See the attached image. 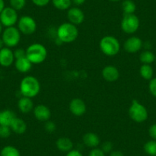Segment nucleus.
<instances>
[{"mask_svg":"<svg viewBox=\"0 0 156 156\" xmlns=\"http://www.w3.org/2000/svg\"><path fill=\"white\" fill-rule=\"evenodd\" d=\"M19 90L22 97L34 98L38 95L41 90V84L37 78L31 75L25 76L19 86Z\"/></svg>","mask_w":156,"mask_h":156,"instance_id":"f257e3e1","label":"nucleus"},{"mask_svg":"<svg viewBox=\"0 0 156 156\" xmlns=\"http://www.w3.org/2000/svg\"><path fill=\"white\" fill-rule=\"evenodd\" d=\"M79 35V31L76 25L70 22H64L57 28V37L62 43L70 44L76 41Z\"/></svg>","mask_w":156,"mask_h":156,"instance_id":"f03ea898","label":"nucleus"},{"mask_svg":"<svg viewBox=\"0 0 156 156\" xmlns=\"http://www.w3.org/2000/svg\"><path fill=\"white\" fill-rule=\"evenodd\" d=\"M26 57L32 64H40L44 62L48 57L45 46L40 43H34L27 48Z\"/></svg>","mask_w":156,"mask_h":156,"instance_id":"7ed1b4c3","label":"nucleus"},{"mask_svg":"<svg viewBox=\"0 0 156 156\" xmlns=\"http://www.w3.org/2000/svg\"><path fill=\"white\" fill-rule=\"evenodd\" d=\"M99 45L103 54L108 57L115 56L120 51L119 41L112 35H106L102 37Z\"/></svg>","mask_w":156,"mask_h":156,"instance_id":"20e7f679","label":"nucleus"},{"mask_svg":"<svg viewBox=\"0 0 156 156\" xmlns=\"http://www.w3.org/2000/svg\"><path fill=\"white\" fill-rule=\"evenodd\" d=\"M128 112L130 119L137 123H142L148 119V113L147 109L137 100L132 101Z\"/></svg>","mask_w":156,"mask_h":156,"instance_id":"39448f33","label":"nucleus"},{"mask_svg":"<svg viewBox=\"0 0 156 156\" xmlns=\"http://www.w3.org/2000/svg\"><path fill=\"white\" fill-rule=\"evenodd\" d=\"M2 39L7 48L16 47L21 41V32L16 27H8L2 33Z\"/></svg>","mask_w":156,"mask_h":156,"instance_id":"423d86ee","label":"nucleus"},{"mask_svg":"<svg viewBox=\"0 0 156 156\" xmlns=\"http://www.w3.org/2000/svg\"><path fill=\"white\" fill-rule=\"evenodd\" d=\"M140 25V21L135 14L124 15L121 22V28L126 34H132L138 31Z\"/></svg>","mask_w":156,"mask_h":156,"instance_id":"0eeeda50","label":"nucleus"},{"mask_svg":"<svg viewBox=\"0 0 156 156\" xmlns=\"http://www.w3.org/2000/svg\"><path fill=\"white\" fill-rule=\"evenodd\" d=\"M18 28L21 34L25 35H31L35 32L37 29V23L31 16H23L19 19Z\"/></svg>","mask_w":156,"mask_h":156,"instance_id":"6e6552de","label":"nucleus"},{"mask_svg":"<svg viewBox=\"0 0 156 156\" xmlns=\"http://www.w3.org/2000/svg\"><path fill=\"white\" fill-rule=\"evenodd\" d=\"M19 21V16L16 10L12 7H5L0 13V22L5 28L15 26Z\"/></svg>","mask_w":156,"mask_h":156,"instance_id":"1a4fd4ad","label":"nucleus"},{"mask_svg":"<svg viewBox=\"0 0 156 156\" xmlns=\"http://www.w3.org/2000/svg\"><path fill=\"white\" fill-rule=\"evenodd\" d=\"M67 19H68L69 22L72 23L73 25H80L84 22L85 15L83 12L80 9V8L76 7H70L67 10Z\"/></svg>","mask_w":156,"mask_h":156,"instance_id":"9d476101","label":"nucleus"},{"mask_svg":"<svg viewBox=\"0 0 156 156\" xmlns=\"http://www.w3.org/2000/svg\"><path fill=\"white\" fill-rule=\"evenodd\" d=\"M142 39L136 36H132L128 37L123 44V48L129 54H134L139 51L142 48Z\"/></svg>","mask_w":156,"mask_h":156,"instance_id":"9b49d317","label":"nucleus"},{"mask_svg":"<svg viewBox=\"0 0 156 156\" xmlns=\"http://www.w3.org/2000/svg\"><path fill=\"white\" fill-rule=\"evenodd\" d=\"M69 109L75 116H82L87 112V105L80 98H73L69 103Z\"/></svg>","mask_w":156,"mask_h":156,"instance_id":"f8f14e48","label":"nucleus"},{"mask_svg":"<svg viewBox=\"0 0 156 156\" xmlns=\"http://www.w3.org/2000/svg\"><path fill=\"white\" fill-rule=\"evenodd\" d=\"M34 116L39 122H45L50 120L51 116V112L48 106L44 104H39L36 106L33 109Z\"/></svg>","mask_w":156,"mask_h":156,"instance_id":"ddd939ff","label":"nucleus"},{"mask_svg":"<svg viewBox=\"0 0 156 156\" xmlns=\"http://www.w3.org/2000/svg\"><path fill=\"white\" fill-rule=\"evenodd\" d=\"M14 52L11 48L4 47L0 50V65L3 67H9L15 62Z\"/></svg>","mask_w":156,"mask_h":156,"instance_id":"4468645a","label":"nucleus"},{"mask_svg":"<svg viewBox=\"0 0 156 156\" xmlns=\"http://www.w3.org/2000/svg\"><path fill=\"white\" fill-rule=\"evenodd\" d=\"M103 79L108 82H115L119 78L120 73L116 67L113 65H107L103 67L102 70Z\"/></svg>","mask_w":156,"mask_h":156,"instance_id":"2eb2a0df","label":"nucleus"},{"mask_svg":"<svg viewBox=\"0 0 156 156\" xmlns=\"http://www.w3.org/2000/svg\"><path fill=\"white\" fill-rule=\"evenodd\" d=\"M83 142L88 148H97L100 144V139L96 133H87L83 136Z\"/></svg>","mask_w":156,"mask_h":156,"instance_id":"dca6fc26","label":"nucleus"},{"mask_svg":"<svg viewBox=\"0 0 156 156\" xmlns=\"http://www.w3.org/2000/svg\"><path fill=\"white\" fill-rule=\"evenodd\" d=\"M15 67L19 72L22 73H25L31 70L32 67V64L31 61L27 58V57L19 58L15 60Z\"/></svg>","mask_w":156,"mask_h":156,"instance_id":"f3484780","label":"nucleus"},{"mask_svg":"<svg viewBox=\"0 0 156 156\" xmlns=\"http://www.w3.org/2000/svg\"><path fill=\"white\" fill-rule=\"evenodd\" d=\"M18 107L22 113H28L34 109L32 99L26 97H22L18 102Z\"/></svg>","mask_w":156,"mask_h":156,"instance_id":"a211bd4d","label":"nucleus"},{"mask_svg":"<svg viewBox=\"0 0 156 156\" xmlns=\"http://www.w3.org/2000/svg\"><path fill=\"white\" fill-rule=\"evenodd\" d=\"M16 117L15 112L10 109L0 111V126H10Z\"/></svg>","mask_w":156,"mask_h":156,"instance_id":"6ab92c4d","label":"nucleus"},{"mask_svg":"<svg viewBox=\"0 0 156 156\" xmlns=\"http://www.w3.org/2000/svg\"><path fill=\"white\" fill-rule=\"evenodd\" d=\"M10 128H11L12 131L16 134L22 135L26 132L27 124L24 119L16 117L10 126Z\"/></svg>","mask_w":156,"mask_h":156,"instance_id":"aec40b11","label":"nucleus"},{"mask_svg":"<svg viewBox=\"0 0 156 156\" xmlns=\"http://www.w3.org/2000/svg\"><path fill=\"white\" fill-rule=\"evenodd\" d=\"M56 147L59 151L63 152H68L73 149V143L70 138L61 137L56 141Z\"/></svg>","mask_w":156,"mask_h":156,"instance_id":"412c9836","label":"nucleus"},{"mask_svg":"<svg viewBox=\"0 0 156 156\" xmlns=\"http://www.w3.org/2000/svg\"><path fill=\"white\" fill-rule=\"evenodd\" d=\"M139 73L143 79L150 80L153 76V68L150 64H142L139 69Z\"/></svg>","mask_w":156,"mask_h":156,"instance_id":"4be33fe9","label":"nucleus"},{"mask_svg":"<svg viewBox=\"0 0 156 156\" xmlns=\"http://www.w3.org/2000/svg\"><path fill=\"white\" fill-rule=\"evenodd\" d=\"M0 156H21L19 150L13 145H6L0 151Z\"/></svg>","mask_w":156,"mask_h":156,"instance_id":"5701e85b","label":"nucleus"},{"mask_svg":"<svg viewBox=\"0 0 156 156\" xmlns=\"http://www.w3.org/2000/svg\"><path fill=\"white\" fill-rule=\"evenodd\" d=\"M122 9L124 15L135 14L136 5L133 0H124L122 3Z\"/></svg>","mask_w":156,"mask_h":156,"instance_id":"b1692460","label":"nucleus"},{"mask_svg":"<svg viewBox=\"0 0 156 156\" xmlns=\"http://www.w3.org/2000/svg\"><path fill=\"white\" fill-rule=\"evenodd\" d=\"M54 6L58 10H68L71 7L72 0H51Z\"/></svg>","mask_w":156,"mask_h":156,"instance_id":"393cba45","label":"nucleus"},{"mask_svg":"<svg viewBox=\"0 0 156 156\" xmlns=\"http://www.w3.org/2000/svg\"><path fill=\"white\" fill-rule=\"evenodd\" d=\"M139 60L143 64H150L155 61V56L150 51H144L139 55Z\"/></svg>","mask_w":156,"mask_h":156,"instance_id":"a878e982","label":"nucleus"},{"mask_svg":"<svg viewBox=\"0 0 156 156\" xmlns=\"http://www.w3.org/2000/svg\"><path fill=\"white\" fill-rule=\"evenodd\" d=\"M144 151L150 156H156V140L148 141L143 146Z\"/></svg>","mask_w":156,"mask_h":156,"instance_id":"bb28decb","label":"nucleus"},{"mask_svg":"<svg viewBox=\"0 0 156 156\" xmlns=\"http://www.w3.org/2000/svg\"><path fill=\"white\" fill-rule=\"evenodd\" d=\"M10 7L16 11L23 9L26 5V0H9Z\"/></svg>","mask_w":156,"mask_h":156,"instance_id":"cd10ccee","label":"nucleus"},{"mask_svg":"<svg viewBox=\"0 0 156 156\" xmlns=\"http://www.w3.org/2000/svg\"><path fill=\"white\" fill-rule=\"evenodd\" d=\"M12 131L10 126H0V138L2 139H6L11 136Z\"/></svg>","mask_w":156,"mask_h":156,"instance_id":"c85d7f7f","label":"nucleus"},{"mask_svg":"<svg viewBox=\"0 0 156 156\" xmlns=\"http://www.w3.org/2000/svg\"><path fill=\"white\" fill-rule=\"evenodd\" d=\"M57 126L56 124L55 123L52 121H47V122H44V130H45L47 133H55V130H56Z\"/></svg>","mask_w":156,"mask_h":156,"instance_id":"c756f323","label":"nucleus"},{"mask_svg":"<svg viewBox=\"0 0 156 156\" xmlns=\"http://www.w3.org/2000/svg\"><path fill=\"white\" fill-rule=\"evenodd\" d=\"M100 148L103 150L105 154H106V153H110L112 151V148H113V145H112V143L111 142L106 141V142H104L102 144L101 148Z\"/></svg>","mask_w":156,"mask_h":156,"instance_id":"7c9ffc66","label":"nucleus"},{"mask_svg":"<svg viewBox=\"0 0 156 156\" xmlns=\"http://www.w3.org/2000/svg\"><path fill=\"white\" fill-rule=\"evenodd\" d=\"M148 89L150 93L153 97H156V77L152 78L150 80L149 84H148Z\"/></svg>","mask_w":156,"mask_h":156,"instance_id":"2f4dec72","label":"nucleus"},{"mask_svg":"<svg viewBox=\"0 0 156 156\" xmlns=\"http://www.w3.org/2000/svg\"><path fill=\"white\" fill-rule=\"evenodd\" d=\"M88 156H106V154L103 152L101 148H94L90 150Z\"/></svg>","mask_w":156,"mask_h":156,"instance_id":"473e14b6","label":"nucleus"},{"mask_svg":"<svg viewBox=\"0 0 156 156\" xmlns=\"http://www.w3.org/2000/svg\"><path fill=\"white\" fill-rule=\"evenodd\" d=\"M31 2L37 7H44L48 5L51 0H31Z\"/></svg>","mask_w":156,"mask_h":156,"instance_id":"72a5a7b5","label":"nucleus"},{"mask_svg":"<svg viewBox=\"0 0 156 156\" xmlns=\"http://www.w3.org/2000/svg\"><path fill=\"white\" fill-rule=\"evenodd\" d=\"M13 52H14V56L16 59H19V58H24L26 56V51L22 48H17Z\"/></svg>","mask_w":156,"mask_h":156,"instance_id":"f704fd0d","label":"nucleus"},{"mask_svg":"<svg viewBox=\"0 0 156 156\" xmlns=\"http://www.w3.org/2000/svg\"><path fill=\"white\" fill-rule=\"evenodd\" d=\"M148 134L151 136V139H153L154 140H156V123L153 124V125H151V126L149 127Z\"/></svg>","mask_w":156,"mask_h":156,"instance_id":"c9c22d12","label":"nucleus"},{"mask_svg":"<svg viewBox=\"0 0 156 156\" xmlns=\"http://www.w3.org/2000/svg\"><path fill=\"white\" fill-rule=\"evenodd\" d=\"M66 156H83V154L79 150L72 149L70 151L67 152Z\"/></svg>","mask_w":156,"mask_h":156,"instance_id":"e433bc0d","label":"nucleus"},{"mask_svg":"<svg viewBox=\"0 0 156 156\" xmlns=\"http://www.w3.org/2000/svg\"><path fill=\"white\" fill-rule=\"evenodd\" d=\"M109 156H125L123 153L119 150H112L110 153H109Z\"/></svg>","mask_w":156,"mask_h":156,"instance_id":"4c0bfd02","label":"nucleus"},{"mask_svg":"<svg viewBox=\"0 0 156 156\" xmlns=\"http://www.w3.org/2000/svg\"><path fill=\"white\" fill-rule=\"evenodd\" d=\"M85 2H86V0H72V3L74 4L76 6L82 5Z\"/></svg>","mask_w":156,"mask_h":156,"instance_id":"58836bf2","label":"nucleus"},{"mask_svg":"<svg viewBox=\"0 0 156 156\" xmlns=\"http://www.w3.org/2000/svg\"><path fill=\"white\" fill-rule=\"evenodd\" d=\"M5 9V2L4 0H0V13Z\"/></svg>","mask_w":156,"mask_h":156,"instance_id":"ea45409f","label":"nucleus"},{"mask_svg":"<svg viewBox=\"0 0 156 156\" xmlns=\"http://www.w3.org/2000/svg\"><path fill=\"white\" fill-rule=\"evenodd\" d=\"M4 46H5V44H4V42L3 41H2V37H0V50H2L4 48Z\"/></svg>","mask_w":156,"mask_h":156,"instance_id":"a19ab883","label":"nucleus"},{"mask_svg":"<svg viewBox=\"0 0 156 156\" xmlns=\"http://www.w3.org/2000/svg\"><path fill=\"white\" fill-rule=\"evenodd\" d=\"M2 31H3V25H2V23L0 22V35L2 34Z\"/></svg>","mask_w":156,"mask_h":156,"instance_id":"79ce46f5","label":"nucleus"},{"mask_svg":"<svg viewBox=\"0 0 156 156\" xmlns=\"http://www.w3.org/2000/svg\"><path fill=\"white\" fill-rule=\"evenodd\" d=\"M109 1H111V2H119V1H121V0H109Z\"/></svg>","mask_w":156,"mask_h":156,"instance_id":"37998d69","label":"nucleus"},{"mask_svg":"<svg viewBox=\"0 0 156 156\" xmlns=\"http://www.w3.org/2000/svg\"><path fill=\"white\" fill-rule=\"evenodd\" d=\"M155 61H156V57H155Z\"/></svg>","mask_w":156,"mask_h":156,"instance_id":"c03bdc74","label":"nucleus"}]
</instances>
